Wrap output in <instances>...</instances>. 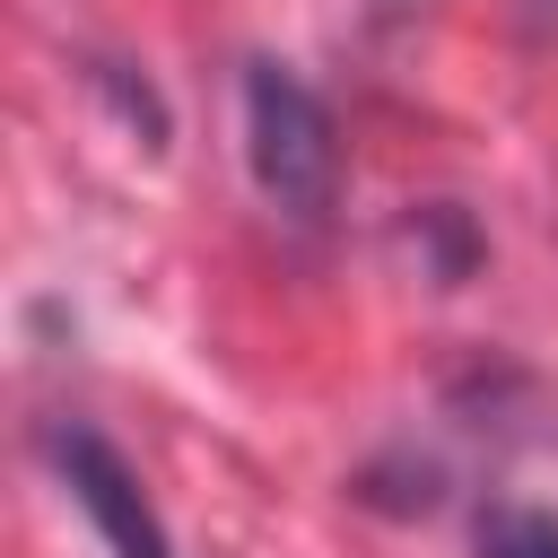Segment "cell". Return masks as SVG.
I'll return each instance as SVG.
<instances>
[{
    "label": "cell",
    "mask_w": 558,
    "mask_h": 558,
    "mask_svg": "<svg viewBox=\"0 0 558 558\" xmlns=\"http://www.w3.org/2000/svg\"><path fill=\"white\" fill-rule=\"evenodd\" d=\"M244 166L262 183L270 209H288L296 227H323L340 209V131L331 105L279 70V61H244Z\"/></svg>",
    "instance_id": "6da1fadb"
},
{
    "label": "cell",
    "mask_w": 558,
    "mask_h": 558,
    "mask_svg": "<svg viewBox=\"0 0 558 558\" xmlns=\"http://www.w3.org/2000/svg\"><path fill=\"white\" fill-rule=\"evenodd\" d=\"M44 462L61 471L70 506L96 523L105 558H174V541H166V523H157L140 471L113 453V436H96L87 418H52V427H44Z\"/></svg>",
    "instance_id": "7a4b0ae2"
},
{
    "label": "cell",
    "mask_w": 558,
    "mask_h": 558,
    "mask_svg": "<svg viewBox=\"0 0 558 558\" xmlns=\"http://www.w3.org/2000/svg\"><path fill=\"white\" fill-rule=\"evenodd\" d=\"M471 549L480 558H558V514L549 506H488Z\"/></svg>",
    "instance_id": "3957f363"
}]
</instances>
